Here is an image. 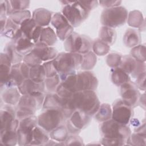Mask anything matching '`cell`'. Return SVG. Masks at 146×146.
<instances>
[{
	"label": "cell",
	"mask_w": 146,
	"mask_h": 146,
	"mask_svg": "<svg viewBox=\"0 0 146 146\" xmlns=\"http://www.w3.org/2000/svg\"><path fill=\"white\" fill-rule=\"evenodd\" d=\"M100 133L102 144L106 145H124L131 135V130L126 125L121 124L112 119L102 122Z\"/></svg>",
	"instance_id": "1"
},
{
	"label": "cell",
	"mask_w": 146,
	"mask_h": 146,
	"mask_svg": "<svg viewBox=\"0 0 146 146\" xmlns=\"http://www.w3.org/2000/svg\"><path fill=\"white\" fill-rule=\"evenodd\" d=\"M82 58V55L80 54L61 52L53 59L60 80L76 73V69L81 65Z\"/></svg>",
	"instance_id": "2"
},
{
	"label": "cell",
	"mask_w": 146,
	"mask_h": 146,
	"mask_svg": "<svg viewBox=\"0 0 146 146\" xmlns=\"http://www.w3.org/2000/svg\"><path fill=\"white\" fill-rule=\"evenodd\" d=\"M44 95L42 92H34L23 95L17 105V118L21 120L34 115L35 112L43 106Z\"/></svg>",
	"instance_id": "3"
},
{
	"label": "cell",
	"mask_w": 146,
	"mask_h": 146,
	"mask_svg": "<svg viewBox=\"0 0 146 146\" xmlns=\"http://www.w3.org/2000/svg\"><path fill=\"white\" fill-rule=\"evenodd\" d=\"M76 110H80L90 116L95 115L100 107V102L94 91H81L71 96Z\"/></svg>",
	"instance_id": "4"
},
{
	"label": "cell",
	"mask_w": 146,
	"mask_h": 146,
	"mask_svg": "<svg viewBox=\"0 0 146 146\" xmlns=\"http://www.w3.org/2000/svg\"><path fill=\"white\" fill-rule=\"evenodd\" d=\"M64 4L62 14L74 27L79 26L88 16L90 11L85 9L77 1H60Z\"/></svg>",
	"instance_id": "5"
},
{
	"label": "cell",
	"mask_w": 146,
	"mask_h": 146,
	"mask_svg": "<svg viewBox=\"0 0 146 146\" xmlns=\"http://www.w3.org/2000/svg\"><path fill=\"white\" fill-rule=\"evenodd\" d=\"M128 12L123 6L105 9L102 13L100 22L104 26L115 28L123 25L127 20Z\"/></svg>",
	"instance_id": "6"
},
{
	"label": "cell",
	"mask_w": 146,
	"mask_h": 146,
	"mask_svg": "<svg viewBox=\"0 0 146 146\" xmlns=\"http://www.w3.org/2000/svg\"><path fill=\"white\" fill-rule=\"evenodd\" d=\"M92 47L91 39L84 35L73 32L64 42V47L68 52L84 54L90 51Z\"/></svg>",
	"instance_id": "7"
},
{
	"label": "cell",
	"mask_w": 146,
	"mask_h": 146,
	"mask_svg": "<svg viewBox=\"0 0 146 146\" xmlns=\"http://www.w3.org/2000/svg\"><path fill=\"white\" fill-rule=\"evenodd\" d=\"M64 119L66 118L60 110L45 109L38 117V125L50 132L61 125Z\"/></svg>",
	"instance_id": "8"
},
{
	"label": "cell",
	"mask_w": 146,
	"mask_h": 146,
	"mask_svg": "<svg viewBox=\"0 0 146 146\" xmlns=\"http://www.w3.org/2000/svg\"><path fill=\"white\" fill-rule=\"evenodd\" d=\"M38 125V117L34 115L20 120L17 130V141L19 145H30L33 140V129Z\"/></svg>",
	"instance_id": "9"
},
{
	"label": "cell",
	"mask_w": 146,
	"mask_h": 146,
	"mask_svg": "<svg viewBox=\"0 0 146 146\" xmlns=\"http://www.w3.org/2000/svg\"><path fill=\"white\" fill-rule=\"evenodd\" d=\"M132 107L122 99H118L113 104L111 118L115 121L127 125L132 119Z\"/></svg>",
	"instance_id": "10"
},
{
	"label": "cell",
	"mask_w": 146,
	"mask_h": 146,
	"mask_svg": "<svg viewBox=\"0 0 146 146\" xmlns=\"http://www.w3.org/2000/svg\"><path fill=\"white\" fill-rule=\"evenodd\" d=\"M68 119L67 123L68 132L76 134L88 125L91 116L80 110H76Z\"/></svg>",
	"instance_id": "11"
},
{
	"label": "cell",
	"mask_w": 146,
	"mask_h": 146,
	"mask_svg": "<svg viewBox=\"0 0 146 146\" xmlns=\"http://www.w3.org/2000/svg\"><path fill=\"white\" fill-rule=\"evenodd\" d=\"M51 23L55 28L56 36L62 40L64 41L73 33L74 27L60 13L52 15Z\"/></svg>",
	"instance_id": "12"
},
{
	"label": "cell",
	"mask_w": 146,
	"mask_h": 146,
	"mask_svg": "<svg viewBox=\"0 0 146 146\" xmlns=\"http://www.w3.org/2000/svg\"><path fill=\"white\" fill-rule=\"evenodd\" d=\"M119 67L127 73L131 74L133 78H136L139 75L145 72V62H140L130 55L121 57Z\"/></svg>",
	"instance_id": "13"
},
{
	"label": "cell",
	"mask_w": 146,
	"mask_h": 146,
	"mask_svg": "<svg viewBox=\"0 0 146 146\" xmlns=\"http://www.w3.org/2000/svg\"><path fill=\"white\" fill-rule=\"evenodd\" d=\"M98 85L95 75L91 71H83L76 74V88L77 92L95 91Z\"/></svg>",
	"instance_id": "14"
},
{
	"label": "cell",
	"mask_w": 146,
	"mask_h": 146,
	"mask_svg": "<svg viewBox=\"0 0 146 146\" xmlns=\"http://www.w3.org/2000/svg\"><path fill=\"white\" fill-rule=\"evenodd\" d=\"M16 117V112L10 105L1 108L0 111L1 131L8 129L17 131L20 121Z\"/></svg>",
	"instance_id": "15"
},
{
	"label": "cell",
	"mask_w": 146,
	"mask_h": 146,
	"mask_svg": "<svg viewBox=\"0 0 146 146\" xmlns=\"http://www.w3.org/2000/svg\"><path fill=\"white\" fill-rule=\"evenodd\" d=\"M120 87L121 99L132 108L136 107L139 103L140 94L135 84L130 81Z\"/></svg>",
	"instance_id": "16"
},
{
	"label": "cell",
	"mask_w": 146,
	"mask_h": 146,
	"mask_svg": "<svg viewBox=\"0 0 146 146\" xmlns=\"http://www.w3.org/2000/svg\"><path fill=\"white\" fill-rule=\"evenodd\" d=\"M30 67L24 62L18 63L11 66L10 79L13 87H18L25 80L30 78Z\"/></svg>",
	"instance_id": "17"
},
{
	"label": "cell",
	"mask_w": 146,
	"mask_h": 146,
	"mask_svg": "<svg viewBox=\"0 0 146 146\" xmlns=\"http://www.w3.org/2000/svg\"><path fill=\"white\" fill-rule=\"evenodd\" d=\"M11 62L4 52L0 55V86L1 90L13 87L10 79Z\"/></svg>",
	"instance_id": "18"
},
{
	"label": "cell",
	"mask_w": 146,
	"mask_h": 146,
	"mask_svg": "<svg viewBox=\"0 0 146 146\" xmlns=\"http://www.w3.org/2000/svg\"><path fill=\"white\" fill-rule=\"evenodd\" d=\"M42 29L32 18L26 19L20 25L22 34L35 44L39 42Z\"/></svg>",
	"instance_id": "19"
},
{
	"label": "cell",
	"mask_w": 146,
	"mask_h": 146,
	"mask_svg": "<svg viewBox=\"0 0 146 146\" xmlns=\"http://www.w3.org/2000/svg\"><path fill=\"white\" fill-rule=\"evenodd\" d=\"M32 52L35 54L42 61H50L54 59L58 55L57 50L52 46H47L38 42L35 44Z\"/></svg>",
	"instance_id": "20"
},
{
	"label": "cell",
	"mask_w": 146,
	"mask_h": 146,
	"mask_svg": "<svg viewBox=\"0 0 146 146\" xmlns=\"http://www.w3.org/2000/svg\"><path fill=\"white\" fill-rule=\"evenodd\" d=\"M17 87L22 95H26L34 92H43L45 84L44 82L39 83L29 78Z\"/></svg>",
	"instance_id": "21"
},
{
	"label": "cell",
	"mask_w": 146,
	"mask_h": 146,
	"mask_svg": "<svg viewBox=\"0 0 146 146\" xmlns=\"http://www.w3.org/2000/svg\"><path fill=\"white\" fill-rule=\"evenodd\" d=\"M13 42L17 51L23 56L31 52L35 46V43L23 34L13 40Z\"/></svg>",
	"instance_id": "22"
},
{
	"label": "cell",
	"mask_w": 146,
	"mask_h": 146,
	"mask_svg": "<svg viewBox=\"0 0 146 146\" xmlns=\"http://www.w3.org/2000/svg\"><path fill=\"white\" fill-rule=\"evenodd\" d=\"M52 12L47 9L39 8L35 9L32 15V19L35 22L41 27L47 26L51 22L52 19Z\"/></svg>",
	"instance_id": "23"
},
{
	"label": "cell",
	"mask_w": 146,
	"mask_h": 146,
	"mask_svg": "<svg viewBox=\"0 0 146 146\" xmlns=\"http://www.w3.org/2000/svg\"><path fill=\"white\" fill-rule=\"evenodd\" d=\"M1 34L14 40L21 35L22 33L20 29V26L14 23L9 18L7 19L6 25L3 31L1 32Z\"/></svg>",
	"instance_id": "24"
},
{
	"label": "cell",
	"mask_w": 146,
	"mask_h": 146,
	"mask_svg": "<svg viewBox=\"0 0 146 146\" xmlns=\"http://www.w3.org/2000/svg\"><path fill=\"white\" fill-rule=\"evenodd\" d=\"M21 93L17 87H11L5 89L2 93L1 98L7 105H14L18 103L21 96Z\"/></svg>",
	"instance_id": "25"
},
{
	"label": "cell",
	"mask_w": 146,
	"mask_h": 146,
	"mask_svg": "<svg viewBox=\"0 0 146 146\" xmlns=\"http://www.w3.org/2000/svg\"><path fill=\"white\" fill-rule=\"evenodd\" d=\"M47 131L40 126H36L33 129V140L30 145H45L49 140Z\"/></svg>",
	"instance_id": "26"
},
{
	"label": "cell",
	"mask_w": 146,
	"mask_h": 146,
	"mask_svg": "<svg viewBox=\"0 0 146 146\" xmlns=\"http://www.w3.org/2000/svg\"><path fill=\"white\" fill-rule=\"evenodd\" d=\"M62 107V98L57 94H50L46 95L43 104V109L55 108L61 111Z\"/></svg>",
	"instance_id": "27"
},
{
	"label": "cell",
	"mask_w": 146,
	"mask_h": 146,
	"mask_svg": "<svg viewBox=\"0 0 146 146\" xmlns=\"http://www.w3.org/2000/svg\"><path fill=\"white\" fill-rule=\"evenodd\" d=\"M111 80L113 84L118 86H121L124 83L131 81L129 75L119 67L113 68Z\"/></svg>",
	"instance_id": "28"
},
{
	"label": "cell",
	"mask_w": 146,
	"mask_h": 146,
	"mask_svg": "<svg viewBox=\"0 0 146 146\" xmlns=\"http://www.w3.org/2000/svg\"><path fill=\"white\" fill-rule=\"evenodd\" d=\"M57 40V36L54 31L50 27H43L39 42L49 46H53Z\"/></svg>",
	"instance_id": "29"
},
{
	"label": "cell",
	"mask_w": 146,
	"mask_h": 146,
	"mask_svg": "<svg viewBox=\"0 0 146 146\" xmlns=\"http://www.w3.org/2000/svg\"><path fill=\"white\" fill-rule=\"evenodd\" d=\"M124 43L127 47H134L140 42V36L139 33L132 29H128L124 36Z\"/></svg>",
	"instance_id": "30"
},
{
	"label": "cell",
	"mask_w": 146,
	"mask_h": 146,
	"mask_svg": "<svg viewBox=\"0 0 146 146\" xmlns=\"http://www.w3.org/2000/svg\"><path fill=\"white\" fill-rule=\"evenodd\" d=\"M1 144L3 145L12 146L17 143V131L8 129L1 131Z\"/></svg>",
	"instance_id": "31"
},
{
	"label": "cell",
	"mask_w": 146,
	"mask_h": 146,
	"mask_svg": "<svg viewBox=\"0 0 146 146\" xmlns=\"http://www.w3.org/2000/svg\"><path fill=\"white\" fill-rule=\"evenodd\" d=\"M29 1H7V14L9 16L13 13L26 10L29 7Z\"/></svg>",
	"instance_id": "32"
},
{
	"label": "cell",
	"mask_w": 146,
	"mask_h": 146,
	"mask_svg": "<svg viewBox=\"0 0 146 146\" xmlns=\"http://www.w3.org/2000/svg\"><path fill=\"white\" fill-rule=\"evenodd\" d=\"M4 50V52L8 56L12 64H15L18 63H21L23 60L24 56L17 51L13 42L7 44L5 47Z\"/></svg>",
	"instance_id": "33"
},
{
	"label": "cell",
	"mask_w": 146,
	"mask_h": 146,
	"mask_svg": "<svg viewBox=\"0 0 146 146\" xmlns=\"http://www.w3.org/2000/svg\"><path fill=\"white\" fill-rule=\"evenodd\" d=\"M116 36L115 31L112 28L106 26L102 27L99 32L100 39L108 45L112 44L115 42Z\"/></svg>",
	"instance_id": "34"
},
{
	"label": "cell",
	"mask_w": 146,
	"mask_h": 146,
	"mask_svg": "<svg viewBox=\"0 0 146 146\" xmlns=\"http://www.w3.org/2000/svg\"><path fill=\"white\" fill-rule=\"evenodd\" d=\"M30 78L31 80L39 83L44 82L46 77L43 64H39L30 67Z\"/></svg>",
	"instance_id": "35"
},
{
	"label": "cell",
	"mask_w": 146,
	"mask_h": 146,
	"mask_svg": "<svg viewBox=\"0 0 146 146\" xmlns=\"http://www.w3.org/2000/svg\"><path fill=\"white\" fill-rule=\"evenodd\" d=\"M127 22L130 26L135 28H140L144 23L142 13L137 10L131 11L128 14Z\"/></svg>",
	"instance_id": "36"
},
{
	"label": "cell",
	"mask_w": 146,
	"mask_h": 146,
	"mask_svg": "<svg viewBox=\"0 0 146 146\" xmlns=\"http://www.w3.org/2000/svg\"><path fill=\"white\" fill-rule=\"evenodd\" d=\"M95 118L97 120L103 122L110 120L112 117V109L108 104L104 103L100 106L99 110L96 112Z\"/></svg>",
	"instance_id": "37"
},
{
	"label": "cell",
	"mask_w": 146,
	"mask_h": 146,
	"mask_svg": "<svg viewBox=\"0 0 146 146\" xmlns=\"http://www.w3.org/2000/svg\"><path fill=\"white\" fill-rule=\"evenodd\" d=\"M67 128L61 125L50 132V137L51 139L59 142H64L68 136Z\"/></svg>",
	"instance_id": "38"
},
{
	"label": "cell",
	"mask_w": 146,
	"mask_h": 146,
	"mask_svg": "<svg viewBox=\"0 0 146 146\" xmlns=\"http://www.w3.org/2000/svg\"><path fill=\"white\" fill-rule=\"evenodd\" d=\"M82 61L81 63V68L84 70H88L92 69L96 63V55L91 52L82 55Z\"/></svg>",
	"instance_id": "39"
},
{
	"label": "cell",
	"mask_w": 146,
	"mask_h": 146,
	"mask_svg": "<svg viewBox=\"0 0 146 146\" xmlns=\"http://www.w3.org/2000/svg\"><path fill=\"white\" fill-rule=\"evenodd\" d=\"M9 18L14 23L20 26L26 19L31 18V14L28 10L16 11L11 14L9 15Z\"/></svg>",
	"instance_id": "40"
},
{
	"label": "cell",
	"mask_w": 146,
	"mask_h": 146,
	"mask_svg": "<svg viewBox=\"0 0 146 146\" xmlns=\"http://www.w3.org/2000/svg\"><path fill=\"white\" fill-rule=\"evenodd\" d=\"M92 50L95 55L103 56L107 54L110 50V45L102 41V40L97 39L92 44Z\"/></svg>",
	"instance_id": "41"
},
{
	"label": "cell",
	"mask_w": 146,
	"mask_h": 146,
	"mask_svg": "<svg viewBox=\"0 0 146 146\" xmlns=\"http://www.w3.org/2000/svg\"><path fill=\"white\" fill-rule=\"evenodd\" d=\"M131 56L136 60L140 62H145V47L144 45H137L131 51Z\"/></svg>",
	"instance_id": "42"
},
{
	"label": "cell",
	"mask_w": 146,
	"mask_h": 146,
	"mask_svg": "<svg viewBox=\"0 0 146 146\" xmlns=\"http://www.w3.org/2000/svg\"><path fill=\"white\" fill-rule=\"evenodd\" d=\"M45 87L50 92L56 91L57 87L61 82L60 78L58 74L50 78H46L44 80Z\"/></svg>",
	"instance_id": "43"
},
{
	"label": "cell",
	"mask_w": 146,
	"mask_h": 146,
	"mask_svg": "<svg viewBox=\"0 0 146 146\" xmlns=\"http://www.w3.org/2000/svg\"><path fill=\"white\" fill-rule=\"evenodd\" d=\"M127 142L129 145H145V136H143L135 132L129 136Z\"/></svg>",
	"instance_id": "44"
},
{
	"label": "cell",
	"mask_w": 146,
	"mask_h": 146,
	"mask_svg": "<svg viewBox=\"0 0 146 146\" xmlns=\"http://www.w3.org/2000/svg\"><path fill=\"white\" fill-rule=\"evenodd\" d=\"M23 61L30 67L41 64L42 62V61L32 51L24 56Z\"/></svg>",
	"instance_id": "45"
},
{
	"label": "cell",
	"mask_w": 146,
	"mask_h": 146,
	"mask_svg": "<svg viewBox=\"0 0 146 146\" xmlns=\"http://www.w3.org/2000/svg\"><path fill=\"white\" fill-rule=\"evenodd\" d=\"M43 66L44 67L46 78L52 77L58 74V71L55 66L53 60L44 63Z\"/></svg>",
	"instance_id": "46"
},
{
	"label": "cell",
	"mask_w": 146,
	"mask_h": 146,
	"mask_svg": "<svg viewBox=\"0 0 146 146\" xmlns=\"http://www.w3.org/2000/svg\"><path fill=\"white\" fill-rule=\"evenodd\" d=\"M121 57L119 54L111 53L107 57V63L110 67L113 68L117 67L121 62Z\"/></svg>",
	"instance_id": "47"
},
{
	"label": "cell",
	"mask_w": 146,
	"mask_h": 146,
	"mask_svg": "<svg viewBox=\"0 0 146 146\" xmlns=\"http://www.w3.org/2000/svg\"><path fill=\"white\" fill-rule=\"evenodd\" d=\"M63 143L64 145H83V141L79 136L76 135L68 136Z\"/></svg>",
	"instance_id": "48"
},
{
	"label": "cell",
	"mask_w": 146,
	"mask_h": 146,
	"mask_svg": "<svg viewBox=\"0 0 146 146\" xmlns=\"http://www.w3.org/2000/svg\"><path fill=\"white\" fill-rule=\"evenodd\" d=\"M80 5L87 11H90L96 7L99 2L97 1H78Z\"/></svg>",
	"instance_id": "49"
},
{
	"label": "cell",
	"mask_w": 146,
	"mask_h": 146,
	"mask_svg": "<svg viewBox=\"0 0 146 146\" xmlns=\"http://www.w3.org/2000/svg\"><path fill=\"white\" fill-rule=\"evenodd\" d=\"M136 79V83L135 84L137 88L144 91L145 89V72L139 75Z\"/></svg>",
	"instance_id": "50"
},
{
	"label": "cell",
	"mask_w": 146,
	"mask_h": 146,
	"mask_svg": "<svg viewBox=\"0 0 146 146\" xmlns=\"http://www.w3.org/2000/svg\"><path fill=\"white\" fill-rule=\"evenodd\" d=\"M98 2L105 9L119 6L121 3V1H100Z\"/></svg>",
	"instance_id": "51"
},
{
	"label": "cell",
	"mask_w": 146,
	"mask_h": 146,
	"mask_svg": "<svg viewBox=\"0 0 146 146\" xmlns=\"http://www.w3.org/2000/svg\"><path fill=\"white\" fill-rule=\"evenodd\" d=\"M7 13V1H0V15L1 18L6 17Z\"/></svg>",
	"instance_id": "52"
}]
</instances>
